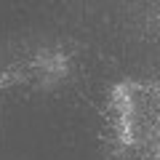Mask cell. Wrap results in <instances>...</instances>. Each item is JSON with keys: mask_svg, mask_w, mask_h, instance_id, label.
Returning a JSON list of instances; mask_svg holds the SVG:
<instances>
[{"mask_svg": "<svg viewBox=\"0 0 160 160\" xmlns=\"http://www.w3.org/2000/svg\"><path fill=\"white\" fill-rule=\"evenodd\" d=\"M112 104H115V115H118V136L123 144H131L133 142V99H131V91L118 86L112 91Z\"/></svg>", "mask_w": 160, "mask_h": 160, "instance_id": "1", "label": "cell"}, {"mask_svg": "<svg viewBox=\"0 0 160 160\" xmlns=\"http://www.w3.org/2000/svg\"><path fill=\"white\" fill-rule=\"evenodd\" d=\"M32 69L38 72V78L43 83H56L64 72H67V59L62 53H43L38 62L32 64Z\"/></svg>", "mask_w": 160, "mask_h": 160, "instance_id": "2", "label": "cell"}]
</instances>
